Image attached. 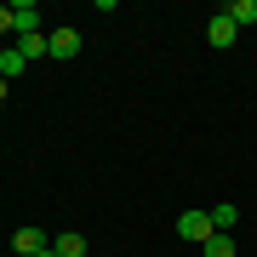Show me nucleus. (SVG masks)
<instances>
[{"label":"nucleus","mask_w":257,"mask_h":257,"mask_svg":"<svg viewBox=\"0 0 257 257\" xmlns=\"http://www.w3.org/2000/svg\"><path fill=\"white\" fill-rule=\"evenodd\" d=\"M46 246H52V234H46V229H35V223L12 229V257H35V251H46Z\"/></svg>","instance_id":"1"},{"label":"nucleus","mask_w":257,"mask_h":257,"mask_svg":"<svg viewBox=\"0 0 257 257\" xmlns=\"http://www.w3.org/2000/svg\"><path fill=\"white\" fill-rule=\"evenodd\" d=\"M177 234L194 240V246H206V240L217 234V229H211V211H183V217H177Z\"/></svg>","instance_id":"2"},{"label":"nucleus","mask_w":257,"mask_h":257,"mask_svg":"<svg viewBox=\"0 0 257 257\" xmlns=\"http://www.w3.org/2000/svg\"><path fill=\"white\" fill-rule=\"evenodd\" d=\"M12 35H40V6L35 0H18V6H12Z\"/></svg>","instance_id":"3"},{"label":"nucleus","mask_w":257,"mask_h":257,"mask_svg":"<svg viewBox=\"0 0 257 257\" xmlns=\"http://www.w3.org/2000/svg\"><path fill=\"white\" fill-rule=\"evenodd\" d=\"M234 35H240V29H234L229 18H223V12H211V23H206V40H211V52H229V46H234Z\"/></svg>","instance_id":"4"},{"label":"nucleus","mask_w":257,"mask_h":257,"mask_svg":"<svg viewBox=\"0 0 257 257\" xmlns=\"http://www.w3.org/2000/svg\"><path fill=\"white\" fill-rule=\"evenodd\" d=\"M46 46H52V57H74V52H80V35H74V29H52Z\"/></svg>","instance_id":"5"},{"label":"nucleus","mask_w":257,"mask_h":257,"mask_svg":"<svg viewBox=\"0 0 257 257\" xmlns=\"http://www.w3.org/2000/svg\"><path fill=\"white\" fill-rule=\"evenodd\" d=\"M223 18H229L234 29H251V23H257V0H229V6H223Z\"/></svg>","instance_id":"6"},{"label":"nucleus","mask_w":257,"mask_h":257,"mask_svg":"<svg viewBox=\"0 0 257 257\" xmlns=\"http://www.w3.org/2000/svg\"><path fill=\"white\" fill-rule=\"evenodd\" d=\"M23 69H29V57H23L18 46H6V52H0V80H6V86H12V80H18V74H23Z\"/></svg>","instance_id":"7"},{"label":"nucleus","mask_w":257,"mask_h":257,"mask_svg":"<svg viewBox=\"0 0 257 257\" xmlns=\"http://www.w3.org/2000/svg\"><path fill=\"white\" fill-rule=\"evenodd\" d=\"M234 223H240V206H229V200H217V206H211V229H217V234H229Z\"/></svg>","instance_id":"8"},{"label":"nucleus","mask_w":257,"mask_h":257,"mask_svg":"<svg viewBox=\"0 0 257 257\" xmlns=\"http://www.w3.org/2000/svg\"><path fill=\"white\" fill-rule=\"evenodd\" d=\"M18 52L29 57V63H40V57H52V46H46V35H23V40H18Z\"/></svg>","instance_id":"9"},{"label":"nucleus","mask_w":257,"mask_h":257,"mask_svg":"<svg viewBox=\"0 0 257 257\" xmlns=\"http://www.w3.org/2000/svg\"><path fill=\"white\" fill-rule=\"evenodd\" d=\"M52 251H57V257H86V234H57Z\"/></svg>","instance_id":"10"},{"label":"nucleus","mask_w":257,"mask_h":257,"mask_svg":"<svg viewBox=\"0 0 257 257\" xmlns=\"http://www.w3.org/2000/svg\"><path fill=\"white\" fill-rule=\"evenodd\" d=\"M200 251H206V257H234L240 246H234V234H211V240H206Z\"/></svg>","instance_id":"11"},{"label":"nucleus","mask_w":257,"mask_h":257,"mask_svg":"<svg viewBox=\"0 0 257 257\" xmlns=\"http://www.w3.org/2000/svg\"><path fill=\"white\" fill-rule=\"evenodd\" d=\"M0 35H12V6H0Z\"/></svg>","instance_id":"12"},{"label":"nucleus","mask_w":257,"mask_h":257,"mask_svg":"<svg viewBox=\"0 0 257 257\" xmlns=\"http://www.w3.org/2000/svg\"><path fill=\"white\" fill-rule=\"evenodd\" d=\"M6 92H12V86H6V80H0V103H6Z\"/></svg>","instance_id":"13"},{"label":"nucleus","mask_w":257,"mask_h":257,"mask_svg":"<svg viewBox=\"0 0 257 257\" xmlns=\"http://www.w3.org/2000/svg\"><path fill=\"white\" fill-rule=\"evenodd\" d=\"M35 257H57V251H52V246H46V251H35Z\"/></svg>","instance_id":"14"},{"label":"nucleus","mask_w":257,"mask_h":257,"mask_svg":"<svg viewBox=\"0 0 257 257\" xmlns=\"http://www.w3.org/2000/svg\"><path fill=\"white\" fill-rule=\"evenodd\" d=\"M0 52H6V46H0Z\"/></svg>","instance_id":"15"}]
</instances>
